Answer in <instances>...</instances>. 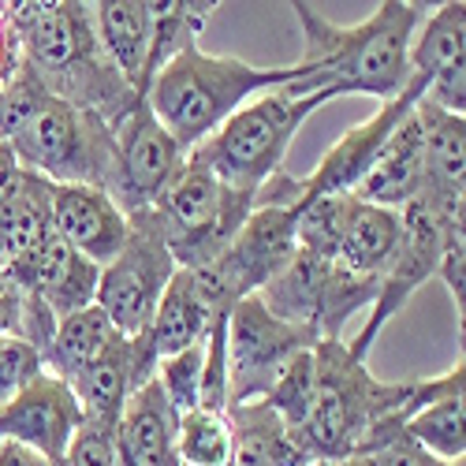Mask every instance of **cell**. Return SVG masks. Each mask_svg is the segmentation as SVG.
Instances as JSON below:
<instances>
[{"mask_svg": "<svg viewBox=\"0 0 466 466\" xmlns=\"http://www.w3.org/2000/svg\"><path fill=\"white\" fill-rule=\"evenodd\" d=\"M112 131H116V153H120L112 198L127 213L153 209V202L161 198V190L183 168L187 149L168 135V127L157 116H153L149 101H138Z\"/></svg>", "mask_w": 466, "mask_h": 466, "instance_id": "obj_13", "label": "cell"}, {"mask_svg": "<svg viewBox=\"0 0 466 466\" xmlns=\"http://www.w3.org/2000/svg\"><path fill=\"white\" fill-rule=\"evenodd\" d=\"M329 466H380V455L377 451H355V455H343Z\"/></svg>", "mask_w": 466, "mask_h": 466, "instance_id": "obj_43", "label": "cell"}, {"mask_svg": "<svg viewBox=\"0 0 466 466\" xmlns=\"http://www.w3.org/2000/svg\"><path fill=\"white\" fill-rule=\"evenodd\" d=\"M23 168L53 183H83L116 190V131L97 112L60 101L46 90L34 112L5 138Z\"/></svg>", "mask_w": 466, "mask_h": 466, "instance_id": "obj_6", "label": "cell"}, {"mask_svg": "<svg viewBox=\"0 0 466 466\" xmlns=\"http://www.w3.org/2000/svg\"><path fill=\"white\" fill-rule=\"evenodd\" d=\"M19 60L60 101L97 112L112 127L138 105L97 42L94 8L83 0H19L8 5Z\"/></svg>", "mask_w": 466, "mask_h": 466, "instance_id": "obj_2", "label": "cell"}, {"mask_svg": "<svg viewBox=\"0 0 466 466\" xmlns=\"http://www.w3.org/2000/svg\"><path fill=\"white\" fill-rule=\"evenodd\" d=\"M329 101L336 97L332 94H291L288 86L261 94L190 153H198L228 187L258 194L268 179L284 172V157L299 127Z\"/></svg>", "mask_w": 466, "mask_h": 466, "instance_id": "obj_5", "label": "cell"}, {"mask_svg": "<svg viewBox=\"0 0 466 466\" xmlns=\"http://www.w3.org/2000/svg\"><path fill=\"white\" fill-rule=\"evenodd\" d=\"M332 265H336V258L295 250V258L258 291V299L273 309L277 318L318 332L321 309H325V295H329V280H332Z\"/></svg>", "mask_w": 466, "mask_h": 466, "instance_id": "obj_23", "label": "cell"}, {"mask_svg": "<svg viewBox=\"0 0 466 466\" xmlns=\"http://www.w3.org/2000/svg\"><path fill=\"white\" fill-rule=\"evenodd\" d=\"M448 247L451 250H466V187L459 190V198L451 206V217H448Z\"/></svg>", "mask_w": 466, "mask_h": 466, "instance_id": "obj_41", "label": "cell"}, {"mask_svg": "<svg viewBox=\"0 0 466 466\" xmlns=\"http://www.w3.org/2000/svg\"><path fill=\"white\" fill-rule=\"evenodd\" d=\"M414 112L421 124V190L414 202L451 217L459 190L466 187V120L425 97Z\"/></svg>", "mask_w": 466, "mask_h": 466, "instance_id": "obj_17", "label": "cell"}, {"mask_svg": "<svg viewBox=\"0 0 466 466\" xmlns=\"http://www.w3.org/2000/svg\"><path fill=\"white\" fill-rule=\"evenodd\" d=\"M53 190H56L53 179L23 168L15 187L0 198V250H5L8 265L34 254L37 247L56 236V228H53Z\"/></svg>", "mask_w": 466, "mask_h": 466, "instance_id": "obj_21", "label": "cell"}, {"mask_svg": "<svg viewBox=\"0 0 466 466\" xmlns=\"http://www.w3.org/2000/svg\"><path fill=\"white\" fill-rule=\"evenodd\" d=\"M444 288L451 291V302H455V318H459V359L466 355V250H451L444 254L441 261V273Z\"/></svg>", "mask_w": 466, "mask_h": 466, "instance_id": "obj_37", "label": "cell"}, {"mask_svg": "<svg viewBox=\"0 0 466 466\" xmlns=\"http://www.w3.org/2000/svg\"><path fill=\"white\" fill-rule=\"evenodd\" d=\"M71 388H75V396H79V407H83L86 421L116 430L120 418H124V407H127L131 392H138L131 339L116 336L105 351L71 380Z\"/></svg>", "mask_w": 466, "mask_h": 466, "instance_id": "obj_22", "label": "cell"}, {"mask_svg": "<svg viewBox=\"0 0 466 466\" xmlns=\"http://www.w3.org/2000/svg\"><path fill=\"white\" fill-rule=\"evenodd\" d=\"M0 466H53V462H49V459H42L37 451H30L26 444L0 441Z\"/></svg>", "mask_w": 466, "mask_h": 466, "instance_id": "obj_40", "label": "cell"}, {"mask_svg": "<svg viewBox=\"0 0 466 466\" xmlns=\"http://www.w3.org/2000/svg\"><path fill=\"white\" fill-rule=\"evenodd\" d=\"M407 433L441 455L444 462H455L466 455V392H437L430 380H410L407 396Z\"/></svg>", "mask_w": 466, "mask_h": 466, "instance_id": "obj_24", "label": "cell"}, {"mask_svg": "<svg viewBox=\"0 0 466 466\" xmlns=\"http://www.w3.org/2000/svg\"><path fill=\"white\" fill-rule=\"evenodd\" d=\"M8 277L30 291L34 299H42L56 321L71 318L79 309L97 306V284H101V265H94L90 258H83L75 247H67L60 236H53L49 243H42L34 254L19 258L8 265Z\"/></svg>", "mask_w": 466, "mask_h": 466, "instance_id": "obj_16", "label": "cell"}, {"mask_svg": "<svg viewBox=\"0 0 466 466\" xmlns=\"http://www.w3.org/2000/svg\"><path fill=\"white\" fill-rule=\"evenodd\" d=\"M19 172H23V165H19V157H15V149L0 138V198L15 187V179H19Z\"/></svg>", "mask_w": 466, "mask_h": 466, "instance_id": "obj_42", "label": "cell"}, {"mask_svg": "<svg viewBox=\"0 0 466 466\" xmlns=\"http://www.w3.org/2000/svg\"><path fill=\"white\" fill-rule=\"evenodd\" d=\"M19 67V42H15V30L8 19V5H0V83Z\"/></svg>", "mask_w": 466, "mask_h": 466, "instance_id": "obj_39", "label": "cell"}, {"mask_svg": "<svg viewBox=\"0 0 466 466\" xmlns=\"http://www.w3.org/2000/svg\"><path fill=\"white\" fill-rule=\"evenodd\" d=\"M425 90H430V83H425L421 75H414L410 86L400 97L377 105L373 116H366V120L355 124L351 131H343L336 138V146L318 161V168L299 179L302 183L299 209L309 206V202H318V198H332V194H355V187L377 165V157H380V149L388 146V138H392L396 127L418 108V101L425 97Z\"/></svg>", "mask_w": 466, "mask_h": 466, "instance_id": "obj_12", "label": "cell"}, {"mask_svg": "<svg viewBox=\"0 0 466 466\" xmlns=\"http://www.w3.org/2000/svg\"><path fill=\"white\" fill-rule=\"evenodd\" d=\"M179 414L161 392L157 377L131 392L116 425V462L120 466H179L176 455Z\"/></svg>", "mask_w": 466, "mask_h": 466, "instance_id": "obj_18", "label": "cell"}, {"mask_svg": "<svg viewBox=\"0 0 466 466\" xmlns=\"http://www.w3.org/2000/svg\"><path fill=\"white\" fill-rule=\"evenodd\" d=\"M400 239H403V213L359 202L351 220H347L336 261L347 265L359 277L380 280L388 273V265H392L396 250H400Z\"/></svg>", "mask_w": 466, "mask_h": 466, "instance_id": "obj_26", "label": "cell"}, {"mask_svg": "<svg viewBox=\"0 0 466 466\" xmlns=\"http://www.w3.org/2000/svg\"><path fill=\"white\" fill-rule=\"evenodd\" d=\"M37 373H46L42 351L23 336H0V410H5Z\"/></svg>", "mask_w": 466, "mask_h": 466, "instance_id": "obj_34", "label": "cell"}, {"mask_svg": "<svg viewBox=\"0 0 466 466\" xmlns=\"http://www.w3.org/2000/svg\"><path fill=\"white\" fill-rule=\"evenodd\" d=\"M309 400H314V351L299 355V359L280 373V380L273 384V392L265 396V403L288 421L291 433L306 421Z\"/></svg>", "mask_w": 466, "mask_h": 466, "instance_id": "obj_33", "label": "cell"}, {"mask_svg": "<svg viewBox=\"0 0 466 466\" xmlns=\"http://www.w3.org/2000/svg\"><path fill=\"white\" fill-rule=\"evenodd\" d=\"M254 198L258 194L250 190L228 187L198 153H187L183 168L153 202L176 265L202 268L224 254V247L239 236V228L254 213Z\"/></svg>", "mask_w": 466, "mask_h": 466, "instance_id": "obj_7", "label": "cell"}, {"mask_svg": "<svg viewBox=\"0 0 466 466\" xmlns=\"http://www.w3.org/2000/svg\"><path fill=\"white\" fill-rule=\"evenodd\" d=\"M94 8V30L97 42L108 56V64L124 75V83L146 101L153 75H149V56H153V8L149 0H101Z\"/></svg>", "mask_w": 466, "mask_h": 466, "instance_id": "obj_19", "label": "cell"}, {"mask_svg": "<svg viewBox=\"0 0 466 466\" xmlns=\"http://www.w3.org/2000/svg\"><path fill=\"white\" fill-rule=\"evenodd\" d=\"M176 273L179 265L172 258L157 213L153 209L131 213V236L124 250L101 268V284H97L101 314L124 339L142 336Z\"/></svg>", "mask_w": 466, "mask_h": 466, "instance_id": "obj_9", "label": "cell"}, {"mask_svg": "<svg viewBox=\"0 0 466 466\" xmlns=\"http://www.w3.org/2000/svg\"><path fill=\"white\" fill-rule=\"evenodd\" d=\"M56 466H120L116 462V430L83 421V430L75 433L67 455Z\"/></svg>", "mask_w": 466, "mask_h": 466, "instance_id": "obj_35", "label": "cell"}, {"mask_svg": "<svg viewBox=\"0 0 466 466\" xmlns=\"http://www.w3.org/2000/svg\"><path fill=\"white\" fill-rule=\"evenodd\" d=\"M418 190H421V124L418 112H410L380 149L377 165L355 187V198L400 213L418 198Z\"/></svg>", "mask_w": 466, "mask_h": 466, "instance_id": "obj_20", "label": "cell"}, {"mask_svg": "<svg viewBox=\"0 0 466 466\" xmlns=\"http://www.w3.org/2000/svg\"><path fill=\"white\" fill-rule=\"evenodd\" d=\"M5 265H8V261H5V250H0V273H5Z\"/></svg>", "mask_w": 466, "mask_h": 466, "instance_id": "obj_44", "label": "cell"}, {"mask_svg": "<svg viewBox=\"0 0 466 466\" xmlns=\"http://www.w3.org/2000/svg\"><path fill=\"white\" fill-rule=\"evenodd\" d=\"M202 373H206V339L187 347L179 355H168L157 362V384L176 407V414H187L202 403Z\"/></svg>", "mask_w": 466, "mask_h": 466, "instance_id": "obj_32", "label": "cell"}, {"mask_svg": "<svg viewBox=\"0 0 466 466\" xmlns=\"http://www.w3.org/2000/svg\"><path fill=\"white\" fill-rule=\"evenodd\" d=\"M179 466H236V430L228 410L194 407L179 414L176 433Z\"/></svg>", "mask_w": 466, "mask_h": 466, "instance_id": "obj_30", "label": "cell"}, {"mask_svg": "<svg viewBox=\"0 0 466 466\" xmlns=\"http://www.w3.org/2000/svg\"><path fill=\"white\" fill-rule=\"evenodd\" d=\"M299 79V64L258 67L239 56H220L206 53L202 46H187L157 71L146 101L153 116L168 127V135L190 153L213 131H220L243 105H250L261 94L284 90Z\"/></svg>", "mask_w": 466, "mask_h": 466, "instance_id": "obj_4", "label": "cell"}, {"mask_svg": "<svg viewBox=\"0 0 466 466\" xmlns=\"http://www.w3.org/2000/svg\"><path fill=\"white\" fill-rule=\"evenodd\" d=\"M228 414H231V430H236V466H306L309 462L299 437L288 430V421L265 400L228 407Z\"/></svg>", "mask_w": 466, "mask_h": 466, "instance_id": "obj_27", "label": "cell"}, {"mask_svg": "<svg viewBox=\"0 0 466 466\" xmlns=\"http://www.w3.org/2000/svg\"><path fill=\"white\" fill-rule=\"evenodd\" d=\"M116 336L120 332H116L112 321L101 314V306H90V309H79V314H71V318H60L56 332H53V343L46 351V370L71 384Z\"/></svg>", "mask_w": 466, "mask_h": 466, "instance_id": "obj_28", "label": "cell"}, {"mask_svg": "<svg viewBox=\"0 0 466 466\" xmlns=\"http://www.w3.org/2000/svg\"><path fill=\"white\" fill-rule=\"evenodd\" d=\"M425 101H433L437 108L455 112V116H462V120H466V49L430 83Z\"/></svg>", "mask_w": 466, "mask_h": 466, "instance_id": "obj_36", "label": "cell"}, {"mask_svg": "<svg viewBox=\"0 0 466 466\" xmlns=\"http://www.w3.org/2000/svg\"><path fill=\"white\" fill-rule=\"evenodd\" d=\"M83 407L75 388L56 373H37L23 392L0 410V441H15L49 459L53 466L67 455L75 433L83 430Z\"/></svg>", "mask_w": 466, "mask_h": 466, "instance_id": "obj_14", "label": "cell"}, {"mask_svg": "<svg viewBox=\"0 0 466 466\" xmlns=\"http://www.w3.org/2000/svg\"><path fill=\"white\" fill-rule=\"evenodd\" d=\"M462 49H466V0L433 5L421 30H418V37H414L410 67L425 83H433Z\"/></svg>", "mask_w": 466, "mask_h": 466, "instance_id": "obj_29", "label": "cell"}, {"mask_svg": "<svg viewBox=\"0 0 466 466\" xmlns=\"http://www.w3.org/2000/svg\"><path fill=\"white\" fill-rule=\"evenodd\" d=\"M299 250V209L291 206H254L239 236L209 265L190 268L209 314H228L247 295H258Z\"/></svg>", "mask_w": 466, "mask_h": 466, "instance_id": "obj_8", "label": "cell"}, {"mask_svg": "<svg viewBox=\"0 0 466 466\" xmlns=\"http://www.w3.org/2000/svg\"><path fill=\"white\" fill-rule=\"evenodd\" d=\"M209 306L202 302L198 288H194V277H190V268H179V273L172 277L161 306H157V314H153L149 329L142 332L146 343H149V351L153 359H168V355H179L187 351V347L194 343H202L206 332H209Z\"/></svg>", "mask_w": 466, "mask_h": 466, "instance_id": "obj_25", "label": "cell"}, {"mask_svg": "<svg viewBox=\"0 0 466 466\" xmlns=\"http://www.w3.org/2000/svg\"><path fill=\"white\" fill-rule=\"evenodd\" d=\"M410 380H377L347 339L314 347V400L295 430L309 462H336L355 451H380L407 430Z\"/></svg>", "mask_w": 466, "mask_h": 466, "instance_id": "obj_3", "label": "cell"}, {"mask_svg": "<svg viewBox=\"0 0 466 466\" xmlns=\"http://www.w3.org/2000/svg\"><path fill=\"white\" fill-rule=\"evenodd\" d=\"M53 228L94 265H108L131 236V213L101 187L56 183L53 190Z\"/></svg>", "mask_w": 466, "mask_h": 466, "instance_id": "obj_15", "label": "cell"}, {"mask_svg": "<svg viewBox=\"0 0 466 466\" xmlns=\"http://www.w3.org/2000/svg\"><path fill=\"white\" fill-rule=\"evenodd\" d=\"M318 343L314 329L277 318L258 295L239 299L228 314V407L265 400L280 373Z\"/></svg>", "mask_w": 466, "mask_h": 466, "instance_id": "obj_10", "label": "cell"}, {"mask_svg": "<svg viewBox=\"0 0 466 466\" xmlns=\"http://www.w3.org/2000/svg\"><path fill=\"white\" fill-rule=\"evenodd\" d=\"M377 455H380V466H455V462H444L441 455H433L430 448H421L407 430L388 441Z\"/></svg>", "mask_w": 466, "mask_h": 466, "instance_id": "obj_38", "label": "cell"}, {"mask_svg": "<svg viewBox=\"0 0 466 466\" xmlns=\"http://www.w3.org/2000/svg\"><path fill=\"white\" fill-rule=\"evenodd\" d=\"M433 5L410 0H380V5L351 26L325 19L314 5H291L302 30V79L291 83V94H366L380 105L400 97L410 79V49Z\"/></svg>", "mask_w": 466, "mask_h": 466, "instance_id": "obj_1", "label": "cell"}, {"mask_svg": "<svg viewBox=\"0 0 466 466\" xmlns=\"http://www.w3.org/2000/svg\"><path fill=\"white\" fill-rule=\"evenodd\" d=\"M403 213V239H400V250L388 265V273L380 277V291H377V302L366 314V325L359 332V339H347L351 351L359 359H370L377 336L388 329V321H396L403 314V306L414 299V291L441 273V261L448 254V217L421 206V202H410Z\"/></svg>", "mask_w": 466, "mask_h": 466, "instance_id": "obj_11", "label": "cell"}, {"mask_svg": "<svg viewBox=\"0 0 466 466\" xmlns=\"http://www.w3.org/2000/svg\"><path fill=\"white\" fill-rule=\"evenodd\" d=\"M306 466H325V462H306Z\"/></svg>", "mask_w": 466, "mask_h": 466, "instance_id": "obj_45", "label": "cell"}, {"mask_svg": "<svg viewBox=\"0 0 466 466\" xmlns=\"http://www.w3.org/2000/svg\"><path fill=\"white\" fill-rule=\"evenodd\" d=\"M355 206H359L355 194H332V198H318V202L302 206L299 209V250L336 258Z\"/></svg>", "mask_w": 466, "mask_h": 466, "instance_id": "obj_31", "label": "cell"}]
</instances>
